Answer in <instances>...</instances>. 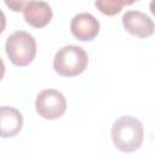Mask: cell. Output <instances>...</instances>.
I'll list each match as a JSON object with an SVG mask.
<instances>
[{
  "label": "cell",
  "mask_w": 155,
  "mask_h": 155,
  "mask_svg": "<svg viewBox=\"0 0 155 155\" xmlns=\"http://www.w3.org/2000/svg\"><path fill=\"white\" fill-rule=\"evenodd\" d=\"M144 138V128L142 122L131 115L116 119L111 126V139L114 145L124 151L132 153L140 148Z\"/></svg>",
  "instance_id": "obj_1"
},
{
  "label": "cell",
  "mask_w": 155,
  "mask_h": 155,
  "mask_svg": "<svg viewBox=\"0 0 155 155\" xmlns=\"http://www.w3.org/2000/svg\"><path fill=\"white\" fill-rule=\"evenodd\" d=\"M88 64L87 52L76 45H67L57 51L53 58V68L62 76L81 74Z\"/></svg>",
  "instance_id": "obj_2"
},
{
  "label": "cell",
  "mask_w": 155,
  "mask_h": 155,
  "mask_svg": "<svg viewBox=\"0 0 155 155\" xmlns=\"http://www.w3.org/2000/svg\"><path fill=\"white\" fill-rule=\"evenodd\" d=\"M5 50L15 65L25 67L35 58L36 41L31 34L24 30H16L7 38Z\"/></svg>",
  "instance_id": "obj_3"
},
{
  "label": "cell",
  "mask_w": 155,
  "mask_h": 155,
  "mask_svg": "<svg viewBox=\"0 0 155 155\" xmlns=\"http://www.w3.org/2000/svg\"><path fill=\"white\" fill-rule=\"evenodd\" d=\"M35 109L41 117L46 120H56L65 113L67 101L59 91L46 88L38 94L35 99Z\"/></svg>",
  "instance_id": "obj_4"
},
{
  "label": "cell",
  "mask_w": 155,
  "mask_h": 155,
  "mask_svg": "<svg viewBox=\"0 0 155 155\" xmlns=\"http://www.w3.org/2000/svg\"><path fill=\"white\" fill-rule=\"evenodd\" d=\"M122 25L127 33L138 38L150 36L155 31V24L153 19L144 12L130 10L122 16Z\"/></svg>",
  "instance_id": "obj_5"
},
{
  "label": "cell",
  "mask_w": 155,
  "mask_h": 155,
  "mask_svg": "<svg viewBox=\"0 0 155 155\" xmlns=\"http://www.w3.org/2000/svg\"><path fill=\"white\" fill-rule=\"evenodd\" d=\"M99 29L101 25L98 19L88 12H81L75 15L70 22L71 34L81 41L93 40L98 35Z\"/></svg>",
  "instance_id": "obj_6"
},
{
  "label": "cell",
  "mask_w": 155,
  "mask_h": 155,
  "mask_svg": "<svg viewBox=\"0 0 155 155\" xmlns=\"http://www.w3.org/2000/svg\"><path fill=\"white\" fill-rule=\"evenodd\" d=\"M25 22L34 28H42L52 19V8L45 1H27L23 8Z\"/></svg>",
  "instance_id": "obj_7"
},
{
  "label": "cell",
  "mask_w": 155,
  "mask_h": 155,
  "mask_svg": "<svg viewBox=\"0 0 155 155\" xmlns=\"http://www.w3.org/2000/svg\"><path fill=\"white\" fill-rule=\"evenodd\" d=\"M0 126L1 137H13L22 130L23 116L19 110L12 107H1L0 109Z\"/></svg>",
  "instance_id": "obj_8"
},
{
  "label": "cell",
  "mask_w": 155,
  "mask_h": 155,
  "mask_svg": "<svg viewBox=\"0 0 155 155\" xmlns=\"http://www.w3.org/2000/svg\"><path fill=\"white\" fill-rule=\"evenodd\" d=\"M133 1H124V0H97L94 2L96 7L107 16H114L119 13L124 6L131 5Z\"/></svg>",
  "instance_id": "obj_9"
},
{
  "label": "cell",
  "mask_w": 155,
  "mask_h": 155,
  "mask_svg": "<svg viewBox=\"0 0 155 155\" xmlns=\"http://www.w3.org/2000/svg\"><path fill=\"white\" fill-rule=\"evenodd\" d=\"M7 6H10L13 11H23L27 1H5Z\"/></svg>",
  "instance_id": "obj_10"
},
{
  "label": "cell",
  "mask_w": 155,
  "mask_h": 155,
  "mask_svg": "<svg viewBox=\"0 0 155 155\" xmlns=\"http://www.w3.org/2000/svg\"><path fill=\"white\" fill-rule=\"evenodd\" d=\"M149 7H150V11H151V13L155 16V0L150 1V4H149Z\"/></svg>",
  "instance_id": "obj_11"
}]
</instances>
